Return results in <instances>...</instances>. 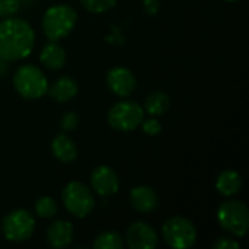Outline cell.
I'll use <instances>...</instances> for the list:
<instances>
[{
  "label": "cell",
  "instance_id": "4316f807",
  "mask_svg": "<svg viewBox=\"0 0 249 249\" xmlns=\"http://www.w3.org/2000/svg\"><path fill=\"white\" fill-rule=\"evenodd\" d=\"M7 71H9V61H6V60L0 58V77H1V76H4Z\"/></svg>",
  "mask_w": 249,
  "mask_h": 249
},
{
  "label": "cell",
  "instance_id": "7a4b0ae2",
  "mask_svg": "<svg viewBox=\"0 0 249 249\" xmlns=\"http://www.w3.org/2000/svg\"><path fill=\"white\" fill-rule=\"evenodd\" d=\"M77 12L69 4H55L42 15V32L48 41H60L66 38L76 26Z\"/></svg>",
  "mask_w": 249,
  "mask_h": 249
},
{
  "label": "cell",
  "instance_id": "52a82bcc",
  "mask_svg": "<svg viewBox=\"0 0 249 249\" xmlns=\"http://www.w3.org/2000/svg\"><path fill=\"white\" fill-rule=\"evenodd\" d=\"M144 118V109L136 101L124 99L114 104L108 112V124L123 133H128L140 127V123Z\"/></svg>",
  "mask_w": 249,
  "mask_h": 249
},
{
  "label": "cell",
  "instance_id": "83f0119b",
  "mask_svg": "<svg viewBox=\"0 0 249 249\" xmlns=\"http://www.w3.org/2000/svg\"><path fill=\"white\" fill-rule=\"evenodd\" d=\"M225 1H239V0H225Z\"/></svg>",
  "mask_w": 249,
  "mask_h": 249
},
{
  "label": "cell",
  "instance_id": "5bb4252c",
  "mask_svg": "<svg viewBox=\"0 0 249 249\" xmlns=\"http://www.w3.org/2000/svg\"><path fill=\"white\" fill-rule=\"evenodd\" d=\"M66 51L57 41H48L39 54V61L51 71L61 70L66 64Z\"/></svg>",
  "mask_w": 249,
  "mask_h": 249
},
{
  "label": "cell",
  "instance_id": "9a60e30c",
  "mask_svg": "<svg viewBox=\"0 0 249 249\" xmlns=\"http://www.w3.org/2000/svg\"><path fill=\"white\" fill-rule=\"evenodd\" d=\"M79 92L77 82L70 76L58 77L53 85H48L47 93L57 102H69L71 101Z\"/></svg>",
  "mask_w": 249,
  "mask_h": 249
},
{
  "label": "cell",
  "instance_id": "4fadbf2b",
  "mask_svg": "<svg viewBox=\"0 0 249 249\" xmlns=\"http://www.w3.org/2000/svg\"><path fill=\"white\" fill-rule=\"evenodd\" d=\"M128 198H130L131 207L142 214H149L155 212L159 204V197L156 191L147 185H140V187L133 188L130 191Z\"/></svg>",
  "mask_w": 249,
  "mask_h": 249
},
{
  "label": "cell",
  "instance_id": "30bf717a",
  "mask_svg": "<svg viewBox=\"0 0 249 249\" xmlns=\"http://www.w3.org/2000/svg\"><path fill=\"white\" fill-rule=\"evenodd\" d=\"M125 242L130 249H153L159 239L153 226L146 222H134L127 229Z\"/></svg>",
  "mask_w": 249,
  "mask_h": 249
},
{
  "label": "cell",
  "instance_id": "8992f818",
  "mask_svg": "<svg viewBox=\"0 0 249 249\" xmlns=\"http://www.w3.org/2000/svg\"><path fill=\"white\" fill-rule=\"evenodd\" d=\"M162 236L171 248H191L197 241V228L190 219L182 216H174L163 223Z\"/></svg>",
  "mask_w": 249,
  "mask_h": 249
},
{
  "label": "cell",
  "instance_id": "e0dca14e",
  "mask_svg": "<svg viewBox=\"0 0 249 249\" xmlns=\"http://www.w3.org/2000/svg\"><path fill=\"white\" fill-rule=\"evenodd\" d=\"M216 190L223 197H233L242 190V177L238 171H222L216 179Z\"/></svg>",
  "mask_w": 249,
  "mask_h": 249
},
{
  "label": "cell",
  "instance_id": "ffe728a7",
  "mask_svg": "<svg viewBox=\"0 0 249 249\" xmlns=\"http://www.w3.org/2000/svg\"><path fill=\"white\" fill-rule=\"evenodd\" d=\"M35 213L42 219H53L58 213V204L51 197H41L35 203Z\"/></svg>",
  "mask_w": 249,
  "mask_h": 249
},
{
  "label": "cell",
  "instance_id": "ba28073f",
  "mask_svg": "<svg viewBox=\"0 0 249 249\" xmlns=\"http://www.w3.org/2000/svg\"><path fill=\"white\" fill-rule=\"evenodd\" d=\"M1 231L9 242H25L35 231V219L25 209L12 210L3 219Z\"/></svg>",
  "mask_w": 249,
  "mask_h": 249
},
{
  "label": "cell",
  "instance_id": "d6986e66",
  "mask_svg": "<svg viewBox=\"0 0 249 249\" xmlns=\"http://www.w3.org/2000/svg\"><path fill=\"white\" fill-rule=\"evenodd\" d=\"M93 248L95 249H123L124 248V241L123 236L114 231L104 232L98 235L93 241Z\"/></svg>",
  "mask_w": 249,
  "mask_h": 249
},
{
  "label": "cell",
  "instance_id": "d4e9b609",
  "mask_svg": "<svg viewBox=\"0 0 249 249\" xmlns=\"http://www.w3.org/2000/svg\"><path fill=\"white\" fill-rule=\"evenodd\" d=\"M239 247H241L239 242L232 239V238H219L213 244V248L214 249H238Z\"/></svg>",
  "mask_w": 249,
  "mask_h": 249
},
{
  "label": "cell",
  "instance_id": "44dd1931",
  "mask_svg": "<svg viewBox=\"0 0 249 249\" xmlns=\"http://www.w3.org/2000/svg\"><path fill=\"white\" fill-rule=\"evenodd\" d=\"M80 4L90 13H104L115 7L117 0H80Z\"/></svg>",
  "mask_w": 249,
  "mask_h": 249
},
{
  "label": "cell",
  "instance_id": "7402d4cb",
  "mask_svg": "<svg viewBox=\"0 0 249 249\" xmlns=\"http://www.w3.org/2000/svg\"><path fill=\"white\" fill-rule=\"evenodd\" d=\"M20 9V0H0V19L15 16Z\"/></svg>",
  "mask_w": 249,
  "mask_h": 249
},
{
  "label": "cell",
  "instance_id": "ac0fdd59",
  "mask_svg": "<svg viewBox=\"0 0 249 249\" xmlns=\"http://www.w3.org/2000/svg\"><path fill=\"white\" fill-rule=\"evenodd\" d=\"M169 107H171L169 95L162 90H155L147 95L143 109L152 117H159L166 114L169 111Z\"/></svg>",
  "mask_w": 249,
  "mask_h": 249
},
{
  "label": "cell",
  "instance_id": "2e32d148",
  "mask_svg": "<svg viewBox=\"0 0 249 249\" xmlns=\"http://www.w3.org/2000/svg\"><path fill=\"white\" fill-rule=\"evenodd\" d=\"M51 152L54 158L63 163H71L77 158V147L74 142L64 133H60L53 139Z\"/></svg>",
  "mask_w": 249,
  "mask_h": 249
},
{
  "label": "cell",
  "instance_id": "484cf974",
  "mask_svg": "<svg viewBox=\"0 0 249 249\" xmlns=\"http://www.w3.org/2000/svg\"><path fill=\"white\" fill-rule=\"evenodd\" d=\"M160 9V4H159V0H143V10L149 15V16H153L159 12Z\"/></svg>",
  "mask_w": 249,
  "mask_h": 249
},
{
  "label": "cell",
  "instance_id": "3957f363",
  "mask_svg": "<svg viewBox=\"0 0 249 249\" xmlns=\"http://www.w3.org/2000/svg\"><path fill=\"white\" fill-rule=\"evenodd\" d=\"M16 92L25 99H39L48 90V79L35 64H22L13 74Z\"/></svg>",
  "mask_w": 249,
  "mask_h": 249
},
{
  "label": "cell",
  "instance_id": "cb8c5ba5",
  "mask_svg": "<svg viewBox=\"0 0 249 249\" xmlns=\"http://www.w3.org/2000/svg\"><path fill=\"white\" fill-rule=\"evenodd\" d=\"M79 125V115L73 111L66 112L60 120V127L63 131H73Z\"/></svg>",
  "mask_w": 249,
  "mask_h": 249
},
{
  "label": "cell",
  "instance_id": "603a6c76",
  "mask_svg": "<svg viewBox=\"0 0 249 249\" xmlns=\"http://www.w3.org/2000/svg\"><path fill=\"white\" fill-rule=\"evenodd\" d=\"M140 125H142L143 133L147 134V136H158V134L162 133V124H160V121L156 120V117L143 118Z\"/></svg>",
  "mask_w": 249,
  "mask_h": 249
},
{
  "label": "cell",
  "instance_id": "9c48e42d",
  "mask_svg": "<svg viewBox=\"0 0 249 249\" xmlns=\"http://www.w3.org/2000/svg\"><path fill=\"white\" fill-rule=\"evenodd\" d=\"M90 187L95 194L101 197H109L118 193L120 178L112 168L101 165L96 166L90 174Z\"/></svg>",
  "mask_w": 249,
  "mask_h": 249
},
{
  "label": "cell",
  "instance_id": "277c9868",
  "mask_svg": "<svg viewBox=\"0 0 249 249\" xmlns=\"http://www.w3.org/2000/svg\"><path fill=\"white\" fill-rule=\"evenodd\" d=\"M217 222L223 231L236 238H244L249 231V210L239 200H229L219 206Z\"/></svg>",
  "mask_w": 249,
  "mask_h": 249
},
{
  "label": "cell",
  "instance_id": "8fae6325",
  "mask_svg": "<svg viewBox=\"0 0 249 249\" xmlns=\"http://www.w3.org/2000/svg\"><path fill=\"white\" fill-rule=\"evenodd\" d=\"M107 85L120 98H128L137 86V80L133 71L127 67H112L107 73Z\"/></svg>",
  "mask_w": 249,
  "mask_h": 249
},
{
  "label": "cell",
  "instance_id": "5b68a950",
  "mask_svg": "<svg viewBox=\"0 0 249 249\" xmlns=\"http://www.w3.org/2000/svg\"><path fill=\"white\" fill-rule=\"evenodd\" d=\"M61 200L66 210L77 219L88 217L96 206L92 190L79 181H71L63 188Z\"/></svg>",
  "mask_w": 249,
  "mask_h": 249
},
{
  "label": "cell",
  "instance_id": "6da1fadb",
  "mask_svg": "<svg viewBox=\"0 0 249 249\" xmlns=\"http://www.w3.org/2000/svg\"><path fill=\"white\" fill-rule=\"evenodd\" d=\"M35 45V31L22 18H6L0 22V58L19 61L26 58Z\"/></svg>",
  "mask_w": 249,
  "mask_h": 249
},
{
  "label": "cell",
  "instance_id": "7c38bea8",
  "mask_svg": "<svg viewBox=\"0 0 249 249\" xmlns=\"http://www.w3.org/2000/svg\"><path fill=\"white\" fill-rule=\"evenodd\" d=\"M74 238V229L73 225L69 220H55L53 222L45 232L47 244L51 248L61 249L70 247Z\"/></svg>",
  "mask_w": 249,
  "mask_h": 249
}]
</instances>
